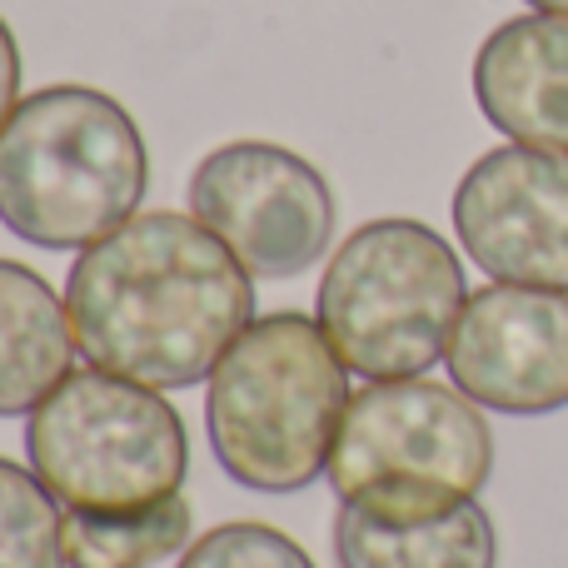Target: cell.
<instances>
[{"mask_svg":"<svg viewBox=\"0 0 568 568\" xmlns=\"http://www.w3.org/2000/svg\"><path fill=\"white\" fill-rule=\"evenodd\" d=\"M65 304L85 364L190 389L255 324V275L195 215L140 210L75 255Z\"/></svg>","mask_w":568,"mask_h":568,"instance_id":"6da1fadb","label":"cell"},{"mask_svg":"<svg viewBox=\"0 0 568 568\" xmlns=\"http://www.w3.org/2000/svg\"><path fill=\"white\" fill-rule=\"evenodd\" d=\"M150 150L95 85L30 90L0 125V225L36 250H90L140 215Z\"/></svg>","mask_w":568,"mask_h":568,"instance_id":"7a4b0ae2","label":"cell"},{"mask_svg":"<svg viewBox=\"0 0 568 568\" xmlns=\"http://www.w3.org/2000/svg\"><path fill=\"white\" fill-rule=\"evenodd\" d=\"M349 409V369L320 320L275 310L255 320L205 379L215 464L250 494H300L329 474Z\"/></svg>","mask_w":568,"mask_h":568,"instance_id":"3957f363","label":"cell"},{"mask_svg":"<svg viewBox=\"0 0 568 568\" xmlns=\"http://www.w3.org/2000/svg\"><path fill=\"white\" fill-rule=\"evenodd\" d=\"M464 300V265L449 240L424 220L389 215L329 250L314 320L359 379H424L449 354Z\"/></svg>","mask_w":568,"mask_h":568,"instance_id":"277c9868","label":"cell"},{"mask_svg":"<svg viewBox=\"0 0 568 568\" xmlns=\"http://www.w3.org/2000/svg\"><path fill=\"white\" fill-rule=\"evenodd\" d=\"M26 454L50 499L90 519L155 509L190 474V434L165 389L95 364L26 414Z\"/></svg>","mask_w":568,"mask_h":568,"instance_id":"5b68a950","label":"cell"},{"mask_svg":"<svg viewBox=\"0 0 568 568\" xmlns=\"http://www.w3.org/2000/svg\"><path fill=\"white\" fill-rule=\"evenodd\" d=\"M494 474V429L454 384L384 379L349 394L329 454V489L379 519H434L479 499Z\"/></svg>","mask_w":568,"mask_h":568,"instance_id":"8992f818","label":"cell"},{"mask_svg":"<svg viewBox=\"0 0 568 568\" xmlns=\"http://www.w3.org/2000/svg\"><path fill=\"white\" fill-rule=\"evenodd\" d=\"M190 215L215 230L255 280H294L334 245V190L304 155L230 140L190 175Z\"/></svg>","mask_w":568,"mask_h":568,"instance_id":"52a82bcc","label":"cell"},{"mask_svg":"<svg viewBox=\"0 0 568 568\" xmlns=\"http://www.w3.org/2000/svg\"><path fill=\"white\" fill-rule=\"evenodd\" d=\"M454 235L499 284L568 290V155L499 145L454 185Z\"/></svg>","mask_w":568,"mask_h":568,"instance_id":"ba28073f","label":"cell"},{"mask_svg":"<svg viewBox=\"0 0 568 568\" xmlns=\"http://www.w3.org/2000/svg\"><path fill=\"white\" fill-rule=\"evenodd\" d=\"M444 364L479 409L514 419L568 409V290L499 280L474 290Z\"/></svg>","mask_w":568,"mask_h":568,"instance_id":"9c48e42d","label":"cell"},{"mask_svg":"<svg viewBox=\"0 0 568 568\" xmlns=\"http://www.w3.org/2000/svg\"><path fill=\"white\" fill-rule=\"evenodd\" d=\"M469 80L479 115L499 135L568 155V16L529 10L494 26Z\"/></svg>","mask_w":568,"mask_h":568,"instance_id":"30bf717a","label":"cell"},{"mask_svg":"<svg viewBox=\"0 0 568 568\" xmlns=\"http://www.w3.org/2000/svg\"><path fill=\"white\" fill-rule=\"evenodd\" d=\"M70 304L20 260H0V419H20L70 379Z\"/></svg>","mask_w":568,"mask_h":568,"instance_id":"8fae6325","label":"cell"},{"mask_svg":"<svg viewBox=\"0 0 568 568\" xmlns=\"http://www.w3.org/2000/svg\"><path fill=\"white\" fill-rule=\"evenodd\" d=\"M329 544L339 568H499V534L479 499L434 519H379L339 504Z\"/></svg>","mask_w":568,"mask_h":568,"instance_id":"7c38bea8","label":"cell"},{"mask_svg":"<svg viewBox=\"0 0 568 568\" xmlns=\"http://www.w3.org/2000/svg\"><path fill=\"white\" fill-rule=\"evenodd\" d=\"M195 509L185 494L155 504L145 514H115V519H90V514H65V564L70 568H155L190 549Z\"/></svg>","mask_w":568,"mask_h":568,"instance_id":"4fadbf2b","label":"cell"},{"mask_svg":"<svg viewBox=\"0 0 568 568\" xmlns=\"http://www.w3.org/2000/svg\"><path fill=\"white\" fill-rule=\"evenodd\" d=\"M65 509L50 499L30 464L0 459V568H70Z\"/></svg>","mask_w":568,"mask_h":568,"instance_id":"5bb4252c","label":"cell"},{"mask_svg":"<svg viewBox=\"0 0 568 568\" xmlns=\"http://www.w3.org/2000/svg\"><path fill=\"white\" fill-rule=\"evenodd\" d=\"M175 568H314V559L275 524L240 519L205 529L175 559Z\"/></svg>","mask_w":568,"mask_h":568,"instance_id":"9a60e30c","label":"cell"},{"mask_svg":"<svg viewBox=\"0 0 568 568\" xmlns=\"http://www.w3.org/2000/svg\"><path fill=\"white\" fill-rule=\"evenodd\" d=\"M16 105H20V45H16V30L0 16V125L16 115Z\"/></svg>","mask_w":568,"mask_h":568,"instance_id":"2e32d148","label":"cell"},{"mask_svg":"<svg viewBox=\"0 0 568 568\" xmlns=\"http://www.w3.org/2000/svg\"><path fill=\"white\" fill-rule=\"evenodd\" d=\"M524 6H534V10H554V16H568V0H524Z\"/></svg>","mask_w":568,"mask_h":568,"instance_id":"e0dca14e","label":"cell"}]
</instances>
